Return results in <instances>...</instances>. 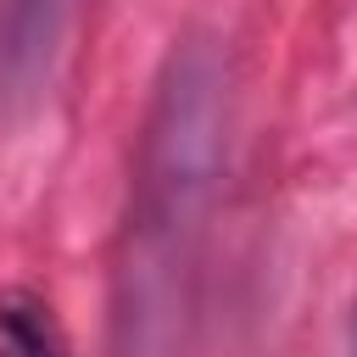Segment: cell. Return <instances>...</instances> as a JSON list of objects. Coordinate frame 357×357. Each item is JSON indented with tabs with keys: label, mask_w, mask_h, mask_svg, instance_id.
<instances>
[{
	"label": "cell",
	"mask_w": 357,
	"mask_h": 357,
	"mask_svg": "<svg viewBox=\"0 0 357 357\" xmlns=\"http://www.w3.org/2000/svg\"><path fill=\"white\" fill-rule=\"evenodd\" d=\"M223 145H229V73L218 39L184 33L162 61L134 167L128 229L145 257V273H167L184 257V240L218 190Z\"/></svg>",
	"instance_id": "6da1fadb"
},
{
	"label": "cell",
	"mask_w": 357,
	"mask_h": 357,
	"mask_svg": "<svg viewBox=\"0 0 357 357\" xmlns=\"http://www.w3.org/2000/svg\"><path fill=\"white\" fill-rule=\"evenodd\" d=\"M0 357H73L56 307L28 284L0 290Z\"/></svg>",
	"instance_id": "7a4b0ae2"
},
{
	"label": "cell",
	"mask_w": 357,
	"mask_h": 357,
	"mask_svg": "<svg viewBox=\"0 0 357 357\" xmlns=\"http://www.w3.org/2000/svg\"><path fill=\"white\" fill-rule=\"evenodd\" d=\"M56 11H61V0H0V61L11 73L22 61H33L39 45H50Z\"/></svg>",
	"instance_id": "3957f363"
},
{
	"label": "cell",
	"mask_w": 357,
	"mask_h": 357,
	"mask_svg": "<svg viewBox=\"0 0 357 357\" xmlns=\"http://www.w3.org/2000/svg\"><path fill=\"white\" fill-rule=\"evenodd\" d=\"M346 357H357V307H351V324H346Z\"/></svg>",
	"instance_id": "277c9868"
}]
</instances>
